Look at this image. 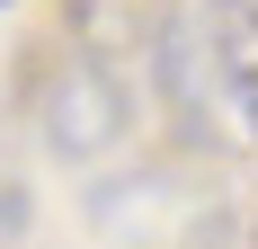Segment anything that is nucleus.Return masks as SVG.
<instances>
[{
  "label": "nucleus",
  "instance_id": "nucleus-1",
  "mask_svg": "<svg viewBox=\"0 0 258 249\" xmlns=\"http://www.w3.org/2000/svg\"><path fill=\"white\" fill-rule=\"evenodd\" d=\"M160 80H169V107L187 116V134L258 143V9L196 0L160 36Z\"/></svg>",
  "mask_w": 258,
  "mask_h": 249
},
{
  "label": "nucleus",
  "instance_id": "nucleus-2",
  "mask_svg": "<svg viewBox=\"0 0 258 249\" xmlns=\"http://www.w3.org/2000/svg\"><path fill=\"white\" fill-rule=\"evenodd\" d=\"M125 134V80L107 53H62L53 63V107H45V143L62 160H89Z\"/></svg>",
  "mask_w": 258,
  "mask_h": 249
},
{
  "label": "nucleus",
  "instance_id": "nucleus-3",
  "mask_svg": "<svg viewBox=\"0 0 258 249\" xmlns=\"http://www.w3.org/2000/svg\"><path fill=\"white\" fill-rule=\"evenodd\" d=\"M240 9H258V0H240Z\"/></svg>",
  "mask_w": 258,
  "mask_h": 249
},
{
  "label": "nucleus",
  "instance_id": "nucleus-4",
  "mask_svg": "<svg viewBox=\"0 0 258 249\" xmlns=\"http://www.w3.org/2000/svg\"><path fill=\"white\" fill-rule=\"evenodd\" d=\"M0 9H9V0H0Z\"/></svg>",
  "mask_w": 258,
  "mask_h": 249
}]
</instances>
